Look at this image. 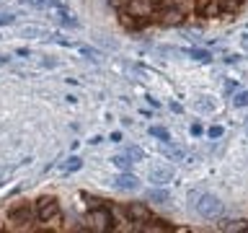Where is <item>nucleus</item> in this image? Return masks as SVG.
Returning <instances> with one entry per match:
<instances>
[{
  "mask_svg": "<svg viewBox=\"0 0 248 233\" xmlns=\"http://www.w3.org/2000/svg\"><path fill=\"white\" fill-rule=\"evenodd\" d=\"M197 210L202 217H217L222 213V202L220 197H215V194H202L199 202H197Z\"/></svg>",
  "mask_w": 248,
  "mask_h": 233,
  "instance_id": "f257e3e1",
  "label": "nucleus"
},
{
  "mask_svg": "<svg viewBox=\"0 0 248 233\" xmlns=\"http://www.w3.org/2000/svg\"><path fill=\"white\" fill-rule=\"evenodd\" d=\"M88 228L91 231H96V233H104L111 228V213L104 207H98V210H93V213L88 215Z\"/></svg>",
  "mask_w": 248,
  "mask_h": 233,
  "instance_id": "f03ea898",
  "label": "nucleus"
},
{
  "mask_svg": "<svg viewBox=\"0 0 248 233\" xmlns=\"http://www.w3.org/2000/svg\"><path fill=\"white\" fill-rule=\"evenodd\" d=\"M57 213H60V205L54 197H42L36 202V215L42 217V220H49V217H54Z\"/></svg>",
  "mask_w": 248,
  "mask_h": 233,
  "instance_id": "7ed1b4c3",
  "label": "nucleus"
},
{
  "mask_svg": "<svg viewBox=\"0 0 248 233\" xmlns=\"http://www.w3.org/2000/svg\"><path fill=\"white\" fill-rule=\"evenodd\" d=\"M150 0H127V13L129 16H137V18H142V16L150 13Z\"/></svg>",
  "mask_w": 248,
  "mask_h": 233,
  "instance_id": "20e7f679",
  "label": "nucleus"
},
{
  "mask_svg": "<svg viewBox=\"0 0 248 233\" xmlns=\"http://www.w3.org/2000/svg\"><path fill=\"white\" fill-rule=\"evenodd\" d=\"M111 184L116 186V189H127V192H132V189H137V186H140L137 176H132L129 171H124V174H119V176H116Z\"/></svg>",
  "mask_w": 248,
  "mask_h": 233,
  "instance_id": "39448f33",
  "label": "nucleus"
},
{
  "mask_svg": "<svg viewBox=\"0 0 248 233\" xmlns=\"http://www.w3.org/2000/svg\"><path fill=\"white\" fill-rule=\"evenodd\" d=\"M127 215L135 217V220H147V205H142V202H132V205L127 207Z\"/></svg>",
  "mask_w": 248,
  "mask_h": 233,
  "instance_id": "423d86ee",
  "label": "nucleus"
},
{
  "mask_svg": "<svg viewBox=\"0 0 248 233\" xmlns=\"http://www.w3.org/2000/svg\"><path fill=\"white\" fill-rule=\"evenodd\" d=\"M166 26H178V23L184 21V13L176 11V8H168V11H163V18H160Z\"/></svg>",
  "mask_w": 248,
  "mask_h": 233,
  "instance_id": "0eeeda50",
  "label": "nucleus"
},
{
  "mask_svg": "<svg viewBox=\"0 0 248 233\" xmlns=\"http://www.w3.org/2000/svg\"><path fill=\"white\" fill-rule=\"evenodd\" d=\"M173 179V171L170 168H153L150 171V182H158V184H166Z\"/></svg>",
  "mask_w": 248,
  "mask_h": 233,
  "instance_id": "6e6552de",
  "label": "nucleus"
},
{
  "mask_svg": "<svg viewBox=\"0 0 248 233\" xmlns=\"http://www.w3.org/2000/svg\"><path fill=\"white\" fill-rule=\"evenodd\" d=\"M147 200L158 202V205H166L170 197H168V192H163V189H150V192H147Z\"/></svg>",
  "mask_w": 248,
  "mask_h": 233,
  "instance_id": "1a4fd4ad",
  "label": "nucleus"
},
{
  "mask_svg": "<svg viewBox=\"0 0 248 233\" xmlns=\"http://www.w3.org/2000/svg\"><path fill=\"white\" fill-rule=\"evenodd\" d=\"M29 217H31L29 207H21V210H13V213H11V223H26Z\"/></svg>",
  "mask_w": 248,
  "mask_h": 233,
  "instance_id": "9d476101",
  "label": "nucleus"
},
{
  "mask_svg": "<svg viewBox=\"0 0 248 233\" xmlns=\"http://www.w3.org/2000/svg\"><path fill=\"white\" fill-rule=\"evenodd\" d=\"M197 11L209 16V13H217V5L212 3V0H197Z\"/></svg>",
  "mask_w": 248,
  "mask_h": 233,
  "instance_id": "9b49d317",
  "label": "nucleus"
},
{
  "mask_svg": "<svg viewBox=\"0 0 248 233\" xmlns=\"http://www.w3.org/2000/svg\"><path fill=\"white\" fill-rule=\"evenodd\" d=\"M160 153L170 155V158H181V150H178V148H173L170 143H163V145H160Z\"/></svg>",
  "mask_w": 248,
  "mask_h": 233,
  "instance_id": "f8f14e48",
  "label": "nucleus"
},
{
  "mask_svg": "<svg viewBox=\"0 0 248 233\" xmlns=\"http://www.w3.org/2000/svg\"><path fill=\"white\" fill-rule=\"evenodd\" d=\"M114 163H116V166H119L122 171H129V166H132L135 161H132L129 155H116V158H114Z\"/></svg>",
  "mask_w": 248,
  "mask_h": 233,
  "instance_id": "ddd939ff",
  "label": "nucleus"
},
{
  "mask_svg": "<svg viewBox=\"0 0 248 233\" xmlns=\"http://www.w3.org/2000/svg\"><path fill=\"white\" fill-rule=\"evenodd\" d=\"M222 231H248V225H243V220H238V223H222Z\"/></svg>",
  "mask_w": 248,
  "mask_h": 233,
  "instance_id": "4468645a",
  "label": "nucleus"
},
{
  "mask_svg": "<svg viewBox=\"0 0 248 233\" xmlns=\"http://www.w3.org/2000/svg\"><path fill=\"white\" fill-rule=\"evenodd\" d=\"M232 104H235V106H248V91H240V93H235Z\"/></svg>",
  "mask_w": 248,
  "mask_h": 233,
  "instance_id": "2eb2a0df",
  "label": "nucleus"
},
{
  "mask_svg": "<svg viewBox=\"0 0 248 233\" xmlns=\"http://www.w3.org/2000/svg\"><path fill=\"white\" fill-rule=\"evenodd\" d=\"M189 54H191V57H197V60H202V62L212 60V57H209V52H204V50H189Z\"/></svg>",
  "mask_w": 248,
  "mask_h": 233,
  "instance_id": "dca6fc26",
  "label": "nucleus"
},
{
  "mask_svg": "<svg viewBox=\"0 0 248 233\" xmlns=\"http://www.w3.org/2000/svg\"><path fill=\"white\" fill-rule=\"evenodd\" d=\"M21 3H26L31 8H46V5H52V0H21Z\"/></svg>",
  "mask_w": 248,
  "mask_h": 233,
  "instance_id": "f3484780",
  "label": "nucleus"
},
{
  "mask_svg": "<svg viewBox=\"0 0 248 233\" xmlns=\"http://www.w3.org/2000/svg\"><path fill=\"white\" fill-rule=\"evenodd\" d=\"M150 135L163 137V140H170V135H168V130H166V127H150Z\"/></svg>",
  "mask_w": 248,
  "mask_h": 233,
  "instance_id": "a211bd4d",
  "label": "nucleus"
},
{
  "mask_svg": "<svg viewBox=\"0 0 248 233\" xmlns=\"http://www.w3.org/2000/svg\"><path fill=\"white\" fill-rule=\"evenodd\" d=\"M23 36H44V31L42 29H34V26H26V29H23Z\"/></svg>",
  "mask_w": 248,
  "mask_h": 233,
  "instance_id": "6ab92c4d",
  "label": "nucleus"
},
{
  "mask_svg": "<svg viewBox=\"0 0 248 233\" xmlns=\"http://www.w3.org/2000/svg\"><path fill=\"white\" fill-rule=\"evenodd\" d=\"M78 168H80V158H70L65 163V171H78Z\"/></svg>",
  "mask_w": 248,
  "mask_h": 233,
  "instance_id": "aec40b11",
  "label": "nucleus"
},
{
  "mask_svg": "<svg viewBox=\"0 0 248 233\" xmlns=\"http://www.w3.org/2000/svg\"><path fill=\"white\" fill-rule=\"evenodd\" d=\"M127 155L132 161H140V158H142V150H140V148H127Z\"/></svg>",
  "mask_w": 248,
  "mask_h": 233,
  "instance_id": "412c9836",
  "label": "nucleus"
},
{
  "mask_svg": "<svg viewBox=\"0 0 248 233\" xmlns=\"http://www.w3.org/2000/svg\"><path fill=\"white\" fill-rule=\"evenodd\" d=\"M197 106H199V109H204V112H212V109H215L212 101H197Z\"/></svg>",
  "mask_w": 248,
  "mask_h": 233,
  "instance_id": "4be33fe9",
  "label": "nucleus"
},
{
  "mask_svg": "<svg viewBox=\"0 0 248 233\" xmlns=\"http://www.w3.org/2000/svg\"><path fill=\"white\" fill-rule=\"evenodd\" d=\"M5 23H13V13H0V26H5Z\"/></svg>",
  "mask_w": 248,
  "mask_h": 233,
  "instance_id": "5701e85b",
  "label": "nucleus"
},
{
  "mask_svg": "<svg viewBox=\"0 0 248 233\" xmlns=\"http://www.w3.org/2000/svg\"><path fill=\"white\" fill-rule=\"evenodd\" d=\"M240 3H243V0H222V5H225V8H230V11H232V8H238Z\"/></svg>",
  "mask_w": 248,
  "mask_h": 233,
  "instance_id": "b1692460",
  "label": "nucleus"
},
{
  "mask_svg": "<svg viewBox=\"0 0 248 233\" xmlns=\"http://www.w3.org/2000/svg\"><path fill=\"white\" fill-rule=\"evenodd\" d=\"M80 52H83V54H88V57H98V52H96V50H91V47H83Z\"/></svg>",
  "mask_w": 248,
  "mask_h": 233,
  "instance_id": "393cba45",
  "label": "nucleus"
},
{
  "mask_svg": "<svg viewBox=\"0 0 248 233\" xmlns=\"http://www.w3.org/2000/svg\"><path fill=\"white\" fill-rule=\"evenodd\" d=\"M222 135V127H209V137H220Z\"/></svg>",
  "mask_w": 248,
  "mask_h": 233,
  "instance_id": "a878e982",
  "label": "nucleus"
},
{
  "mask_svg": "<svg viewBox=\"0 0 248 233\" xmlns=\"http://www.w3.org/2000/svg\"><path fill=\"white\" fill-rule=\"evenodd\" d=\"M62 23H67V26H78V21L70 18V16H62Z\"/></svg>",
  "mask_w": 248,
  "mask_h": 233,
  "instance_id": "bb28decb",
  "label": "nucleus"
},
{
  "mask_svg": "<svg viewBox=\"0 0 248 233\" xmlns=\"http://www.w3.org/2000/svg\"><path fill=\"white\" fill-rule=\"evenodd\" d=\"M240 44H243V50H248V34H246L243 39H240Z\"/></svg>",
  "mask_w": 248,
  "mask_h": 233,
  "instance_id": "cd10ccee",
  "label": "nucleus"
},
{
  "mask_svg": "<svg viewBox=\"0 0 248 233\" xmlns=\"http://www.w3.org/2000/svg\"><path fill=\"white\" fill-rule=\"evenodd\" d=\"M246 132H248V127H246Z\"/></svg>",
  "mask_w": 248,
  "mask_h": 233,
  "instance_id": "c85d7f7f",
  "label": "nucleus"
}]
</instances>
